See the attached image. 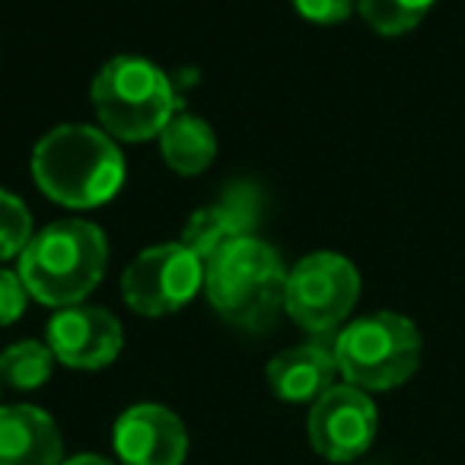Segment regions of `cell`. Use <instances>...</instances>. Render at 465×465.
I'll use <instances>...</instances> for the list:
<instances>
[{"instance_id": "cell-1", "label": "cell", "mask_w": 465, "mask_h": 465, "mask_svg": "<svg viewBox=\"0 0 465 465\" xmlns=\"http://www.w3.org/2000/svg\"><path fill=\"white\" fill-rule=\"evenodd\" d=\"M35 185L64 207H96L115 198L124 160L112 137L90 124H61L33 150Z\"/></svg>"}, {"instance_id": "cell-2", "label": "cell", "mask_w": 465, "mask_h": 465, "mask_svg": "<svg viewBox=\"0 0 465 465\" xmlns=\"http://www.w3.org/2000/svg\"><path fill=\"white\" fill-rule=\"evenodd\" d=\"M109 242L86 220H58L29 240L20 255V281L45 306H77L103 281Z\"/></svg>"}, {"instance_id": "cell-3", "label": "cell", "mask_w": 465, "mask_h": 465, "mask_svg": "<svg viewBox=\"0 0 465 465\" xmlns=\"http://www.w3.org/2000/svg\"><path fill=\"white\" fill-rule=\"evenodd\" d=\"M204 287L211 306L226 322L262 331L284 310L287 272L281 255L268 242L249 236L207 262Z\"/></svg>"}, {"instance_id": "cell-4", "label": "cell", "mask_w": 465, "mask_h": 465, "mask_svg": "<svg viewBox=\"0 0 465 465\" xmlns=\"http://www.w3.org/2000/svg\"><path fill=\"white\" fill-rule=\"evenodd\" d=\"M93 109L105 134L141 143L163 134L175 115L169 77L143 58H112L93 80Z\"/></svg>"}, {"instance_id": "cell-5", "label": "cell", "mask_w": 465, "mask_h": 465, "mask_svg": "<svg viewBox=\"0 0 465 465\" xmlns=\"http://www.w3.org/2000/svg\"><path fill=\"white\" fill-rule=\"evenodd\" d=\"M338 373L363 392H386L408 382L420 367V331L399 312H373L338 335Z\"/></svg>"}, {"instance_id": "cell-6", "label": "cell", "mask_w": 465, "mask_h": 465, "mask_svg": "<svg viewBox=\"0 0 465 465\" xmlns=\"http://www.w3.org/2000/svg\"><path fill=\"white\" fill-rule=\"evenodd\" d=\"M361 297V274L344 255L312 252L287 272L284 310L312 335L335 331Z\"/></svg>"}, {"instance_id": "cell-7", "label": "cell", "mask_w": 465, "mask_h": 465, "mask_svg": "<svg viewBox=\"0 0 465 465\" xmlns=\"http://www.w3.org/2000/svg\"><path fill=\"white\" fill-rule=\"evenodd\" d=\"M204 281V265L185 242L143 249L122 278L124 303L141 316H166L192 303Z\"/></svg>"}, {"instance_id": "cell-8", "label": "cell", "mask_w": 465, "mask_h": 465, "mask_svg": "<svg viewBox=\"0 0 465 465\" xmlns=\"http://www.w3.org/2000/svg\"><path fill=\"white\" fill-rule=\"evenodd\" d=\"M376 405L363 389L341 382L312 401L310 443L329 462H354L370 450L376 437Z\"/></svg>"}, {"instance_id": "cell-9", "label": "cell", "mask_w": 465, "mask_h": 465, "mask_svg": "<svg viewBox=\"0 0 465 465\" xmlns=\"http://www.w3.org/2000/svg\"><path fill=\"white\" fill-rule=\"evenodd\" d=\"M124 344L122 325L109 310L67 306L48 322V348L54 361L74 370L109 367Z\"/></svg>"}, {"instance_id": "cell-10", "label": "cell", "mask_w": 465, "mask_h": 465, "mask_svg": "<svg viewBox=\"0 0 465 465\" xmlns=\"http://www.w3.org/2000/svg\"><path fill=\"white\" fill-rule=\"evenodd\" d=\"M262 192L252 182H230L220 192L217 204L194 211L185 226V246L201 259V265L223 252L226 246L249 240L262 220Z\"/></svg>"}, {"instance_id": "cell-11", "label": "cell", "mask_w": 465, "mask_h": 465, "mask_svg": "<svg viewBox=\"0 0 465 465\" xmlns=\"http://www.w3.org/2000/svg\"><path fill=\"white\" fill-rule=\"evenodd\" d=\"M115 452L124 465H182L188 433L179 414L163 405H134L115 420Z\"/></svg>"}, {"instance_id": "cell-12", "label": "cell", "mask_w": 465, "mask_h": 465, "mask_svg": "<svg viewBox=\"0 0 465 465\" xmlns=\"http://www.w3.org/2000/svg\"><path fill=\"white\" fill-rule=\"evenodd\" d=\"M61 430L35 405L0 408V465H61Z\"/></svg>"}, {"instance_id": "cell-13", "label": "cell", "mask_w": 465, "mask_h": 465, "mask_svg": "<svg viewBox=\"0 0 465 465\" xmlns=\"http://www.w3.org/2000/svg\"><path fill=\"white\" fill-rule=\"evenodd\" d=\"M335 351L322 348V344H300V348H287L268 363V386L278 399L303 405V401H316L335 386Z\"/></svg>"}, {"instance_id": "cell-14", "label": "cell", "mask_w": 465, "mask_h": 465, "mask_svg": "<svg viewBox=\"0 0 465 465\" xmlns=\"http://www.w3.org/2000/svg\"><path fill=\"white\" fill-rule=\"evenodd\" d=\"M160 147L166 163L182 175H198L217 156V137L211 124L198 115H173V122L163 128Z\"/></svg>"}, {"instance_id": "cell-15", "label": "cell", "mask_w": 465, "mask_h": 465, "mask_svg": "<svg viewBox=\"0 0 465 465\" xmlns=\"http://www.w3.org/2000/svg\"><path fill=\"white\" fill-rule=\"evenodd\" d=\"M54 354L42 341H16L0 354V380L14 389H39L52 376Z\"/></svg>"}, {"instance_id": "cell-16", "label": "cell", "mask_w": 465, "mask_h": 465, "mask_svg": "<svg viewBox=\"0 0 465 465\" xmlns=\"http://www.w3.org/2000/svg\"><path fill=\"white\" fill-rule=\"evenodd\" d=\"M433 7V0H357V10L370 29L382 35H401L414 29Z\"/></svg>"}, {"instance_id": "cell-17", "label": "cell", "mask_w": 465, "mask_h": 465, "mask_svg": "<svg viewBox=\"0 0 465 465\" xmlns=\"http://www.w3.org/2000/svg\"><path fill=\"white\" fill-rule=\"evenodd\" d=\"M33 240V217L26 204L16 194L0 188V259L23 255V249Z\"/></svg>"}, {"instance_id": "cell-18", "label": "cell", "mask_w": 465, "mask_h": 465, "mask_svg": "<svg viewBox=\"0 0 465 465\" xmlns=\"http://www.w3.org/2000/svg\"><path fill=\"white\" fill-rule=\"evenodd\" d=\"M300 16H306L310 23H319V26H335V23H344L351 16V10L357 7V0H293Z\"/></svg>"}, {"instance_id": "cell-19", "label": "cell", "mask_w": 465, "mask_h": 465, "mask_svg": "<svg viewBox=\"0 0 465 465\" xmlns=\"http://www.w3.org/2000/svg\"><path fill=\"white\" fill-rule=\"evenodd\" d=\"M26 310V287L16 274L0 268V325H10Z\"/></svg>"}, {"instance_id": "cell-20", "label": "cell", "mask_w": 465, "mask_h": 465, "mask_svg": "<svg viewBox=\"0 0 465 465\" xmlns=\"http://www.w3.org/2000/svg\"><path fill=\"white\" fill-rule=\"evenodd\" d=\"M61 465H115V462H109V459H103V456H93V452H84V456H74Z\"/></svg>"}]
</instances>
